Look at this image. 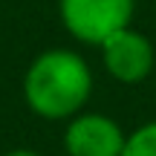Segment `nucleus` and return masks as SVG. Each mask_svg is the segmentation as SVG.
Instances as JSON below:
<instances>
[{
  "mask_svg": "<svg viewBox=\"0 0 156 156\" xmlns=\"http://www.w3.org/2000/svg\"><path fill=\"white\" fill-rule=\"evenodd\" d=\"M93 75L78 52L49 49L38 55L23 78V98L41 119H73L87 104Z\"/></svg>",
  "mask_w": 156,
  "mask_h": 156,
  "instance_id": "nucleus-1",
  "label": "nucleus"
},
{
  "mask_svg": "<svg viewBox=\"0 0 156 156\" xmlns=\"http://www.w3.org/2000/svg\"><path fill=\"white\" fill-rule=\"evenodd\" d=\"M133 0H61V20L73 38L104 44L113 32L130 26Z\"/></svg>",
  "mask_w": 156,
  "mask_h": 156,
  "instance_id": "nucleus-2",
  "label": "nucleus"
},
{
  "mask_svg": "<svg viewBox=\"0 0 156 156\" xmlns=\"http://www.w3.org/2000/svg\"><path fill=\"white\" fill-rule=\"evenodd\" d=\"M64 147L69 156H122L124 133L110 116L78 113L64 130Z\"/></svg>",
  "mask_w": 156,
  "mask_h": 156,
  "instance_id": "nucleus-4",
  "label": "nucleus"
},
{
  "mask_svg": "<svg viewBox=\"0 0 156 156\" xmlns=\"http://www.w3.org/2000/svg\"><path fill=\"white\" fill-rule=\"evenodd\" d=\"M122 156H156V122H147L124 136Z\"/></svg>",
  "mask_w": 156,
  "mask_h": 156,
  "instance_id": "nucleus-5",
  "label": "nucleus"
},
{
  "mask_svg": "<svg viewBox=\"0 0 156 156\" xmlns=\"http://www.w3.org/2000/svg\"><path fill=\"white\" fill-rule=\"evenodd\" d=\"M6 156H41V153H35V151H29V147H17V151H9Z\"/></svg>",
  "mask_w": 156,
  "mask_h": 156,
  "instance_id": "nucleus-6",
  "label": "nucleus"
},
{
  "mask_svg": "<svg viewBox=\"0 0 156 156\" xmlns=\"http://www.w3.org/2000/svg\"><path fill=\"white\" fill-rule=\"evenodd\" d=\"M101 55L107 73L122 84H139L153 69V44L130 26L113 32L101 44Z\"/></svg>",
  "mask_w": 156,
  "mask_h": 156,
  "instance_id": "nucleus-3",
  "label": "nucleus"
}]
</instances>
